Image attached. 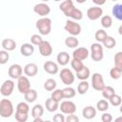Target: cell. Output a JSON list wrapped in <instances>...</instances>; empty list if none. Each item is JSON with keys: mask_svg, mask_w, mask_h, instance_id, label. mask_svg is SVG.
<instances>
[{"mask_svg": "<svg viewBox=\"0 0 122 122\" xmlns=\"http://www.w3.org/2000/svg\"><path fill=\"white\" fill-rule=\"evenodd\" d=\"M51 97L53 100L57 101V102H61V100L64 98V96H63V91L61 89H55V90H53V92L51 94Z\"/></svg>", "mask_w": 122, "mask_h": 122, "instance_id": "obj_38", "label": "cell"}, {"mask_svg": "<svg viewBox=\"0 0 122 122\" xmlns=\"http://www.w3.org/2000/svg\"><path fill=\"white\" fill-rule=\"evenodd\" d=\"M64 14H65L67 17H70V18H71V19H73V20H75V21L81 20V19L83 18V12H82L79 9L75 8L74 6H73L72 8H71L68 11H66Z\"/></svg>", "mask_w": 122, "mask_h": 122, "instance_id": "obj_15", "label": "cell"}, {"mask_svg": "<svg viewBox=\"0 0 122 122\" xmlns=\"http://www.w3.org/2000/svg\"><path fill=\"white\" fill-rule=\"evenodd\" d=\"M115 121H122V116H119V117H117V118L115 119Z\"/></svg>", "mask_w": 122, "mask_h": 122, "instance_id": "obj_53", "label": "cell"}, {"mask_svg": "<svg viewBox=\"0 0 122 122\" xmlns=\"http://www.w3.org/2000/svg\"><path fill=\"white\" fill-rule=\"evenodd\" d=\"M23 71H24V69L19 64H12L9 68L8 74L11 79H18L23 74Z\"/></svg>", "mask_w": 122, "mask_h": 122, "instance_id": "obj_12", "label": "cell"}, {"mask_svg": "<svg viewBox=\"0 0 122 122\" xmlns=\"http://www.w3.org/2000/svg\"><path fill=\"white\" fill-rule=\"evenodd\" d=\"M101 92H102V96L105 99H110L115 93V91L112 86H105Z\"/></svg>", "mask_w": 122, "mask_h": 122, "instance_id": "obj_33", "label": "cell"}, {"mask_svg": "<svg viewBox=\"0 0 122 122\" xmlns=\"http://www.w3.org/2000/svg\"><path fill=\"white\" fill-rule=\"evenodd\" d=\"M73 6H74V4H73L72 0H65V1L61 2V4L59 5V10L65 13V12L68 11L71 8H72Z\"/></svg>", "mask_w": 122, "mask_h": 122, "instance_id": "obj_36", "label": "cell"}, {"mask_svg": "<svg viewBox=\"0 0 122 122\" xmlns=\"http://www.w3.org/2000/svg\"><path fill=\"white\" fill-rule=\"evenodd\" d=\"M121 74H122V71L118 68H116L115 66L113 68L111 69L110 71V76L112 77V79H114V80H117L121 77Z\"/></svg>", "mask_w": 122, "mask_h": 122, "instance_id": "obj_41", "label": "cell"}, {"mask_svg": "<svg viewBox=\"0 0 122 122\" xmlns=\"http://www.w3.org/2000/svg\"><path fill=\"white\" fill-rule=\"evenodd\" d=\"M37 72H38V67L35 63H28L24 67V73L27 76H30V77L35 76Z\"/></svg>", "mask_w": 122, "mask_h": 122, "instance_id": "obj_18", "label": "cell"}, {"mask_svg": "<svg viewBox=\"0 0 122 122\" xmlns=\"http://www.w3.org/2000/svg\"><path fill=\"white\" fill-rule=\"evenodd\" d=\"M111 1H113V2H115V1H118V0H111Z\"/></svg>", "mask_w": 122, "mask_h": 122, "instance_id": "obj_57", "label": "cell"}, {"mask_svg": "<svg viewBox=\"0 0 122 122\" xmlns=\"http://www.w3.org/2000/svg\"><path fill=\"white\" fill-rule=\"evenodd\" d=\"M24 98L28 103H33L37 99V92L33 89H30L26 93H24Z\"/></svg>", "mask_w": 122, "mask_h": 122, "instance_id": "obj_23", "label": "cell"}, {"mask_svg": "<svg viewBox=\"0 0 122 122\" xmlns=\"http://www.w3.org/2000/svg\"><path fill=\"white\" fill-rule=\"evenodd\" d=\"M75 1H76L78 4H83V3H85L87 0H75Z\"/></svg>", "mask_w": 122, "mask_h": 122, "instance_id": "obj_52", "label": "cell"}, {"mask_svg": "<svg viewBox=\"0 0 122 122\" xmlns=\"http://www.w3.org/2000/svg\"><path fill=\"white\" fill-rule=\"evenodd\" d=\"M10 59V54L8 52V51L6 50H2L0 51V64L1 65H4L6 64Z\"/></svg>", "mask_w": 122, "mask_h": 122, "instance_id": "obj_44", "label": "cell"}, {"mask_svg": "<svg viewBox=\"0 0 122 122\" xmlns=\"http://www.w3.org/2000/svg\"><path fill=\"white\" fill-rule=\"evenodd\" d=\"M107 37H108V34H107L106 30H103V29L97 30L95 31V33H94V38H95V40H96L97 42H99V43H103L104 40H105Z\"/></svg>", "mask_w": 122, "mask_h": 122, "instance_id": "obj_28", "label": "cell"}, {"mask_svg": "<svg viewBox=\"0 0 122 122\" xmlns=\"http://www.w3.org/2000/svg\"><path fill=\"white\" fill-rule=\"evenodd\" d=\"M91 57L95 62H99L103 59V57H104L103 46L99 42L92 44V46H91Z\"/></svg>", "mask_w": 122, "mask_h": 122, "instance_id": "obj_3", "label": "cell"}, {"mask_svg": "<svg viewBox=\"0 0 122 122\" xmlns=\"http://www.w3.org/2000/svg\"><path fill=\"white\" fill-rule=\"evenodd\" d=\"M56 60H57V63L61 66H66L67 64H69V62L71 61V57H70V54L67 52V51H60L58 54H57V57H56Z\"/></svg>", "mask_w": 122, "mask_h": 122, "instance_id": "obj_21", "label": "cell"}, {"mask_svg": "<svg viewBox=\"0 0 122 122\" xmlns=\"http://www.w3.org/2000/svg\"><path fill=\"white\" fill-rule=\"evenodd\" d=\"M42 2H48V1H50V0H41Z\"/></svg>", "mask_w": 122, "mask_h": 122, "instance_id": "obj_55", "label": "cell"}, {"mask_svg": "<svg viewBox=\"0 0 122 122\" xmlns=\"http://www.w3.org/2000/svg\"><path fill=\"white\" fill-rule=\"evenodd\" d=\"M14 109H13V105L12 102L10 99H2L0 101V115L4 118H8L10 117L13 114Z\"/></svg>", "mask_w": 122, "mask_h": 122, "instance_id": "obj_2", "label": "cell"}, {"mask_svg": "<svg viewBox=\"0 0 122 122\" xmlns=\"http://www.w3.org/2000/svg\"><path fill=\"white\" fill-rule=\"evenodd\" d=\"M118 33H119L120 35H122V25H120L119 28H118Z\"/></svg>", "mask_w": 122, "mask_h": 122, "instance_id": "obj_51", "label": "cell"}, {"mask_svg": "<svg viewBox=\"0 0 122 122\" xmlns=\"http://www.w3.org/2000/svg\"><path fill=\"white\" fill-rule=\"evenodd\" d=\"M89 50L85 47H77L73 52H72V57L73 58H76V59H79V60H85L89 57Z\"/></svg>", "mask_w": 122, "mask_h": 122, "instance_id": "obj_14", "label": "cell"}, {"mask_svg": "<svg viewBox=\"0 0 122 122\" xmlns=\"http://www.w3.org/2000/svg\"><path fill=\"white\" fill-rule=\"evenodd\" d=\"M66 121L67 122H78L79 118L74 113H71V114H68V116L66 117Z\"/></svg>", "mask_w": 122, "mask_h": 122, "instance_id": "obj_48", "label": "cell"}, {"mask_svg": "<svg viewBox=\"0 0 122 122\" xmlns=\"http://www.w3.org/2000/svg\"><path fill=\"white\" fill-rule=\"evenodd\" d=\"M96 6H102L106 3V0H92Z\"/></svg>", "mask_w": 122, "mask_h": 122, "instance_id": "obj_49", "label": "cell"}, {"mask_svg": "<svg viewBox=\"0 0 122 122\" xmlns=\"http://www.w3.org/2000/svg\"><path fill=\"white\" fill-rule=\"evenodd\" d=\"M53 1H55V2H59V1H61V0H53Z\"/></svg>", "mask_w": 122, "mask_h": 122, "instance_id": "obj_56", "label": "cell"}, {"mask_svg": "<svg viewBox=\"0 0 122 122\" xmlns=\"http://www.w3.org/2000/svg\"><path fill=\"white\" fill-rule=\"evenodd\" d=\"M14 87H15V84L11 79L5 80L3 82V84L1 85L0 92L3 96H10L12 93V92L14 90Z\"/></svg>", "mask_w": 122, "mask_h": 122, "instance_id": "obj_9", "label": "cell"}, {"mask_svg": "<svg viewBox=\"0 0 122 122\" xmlns=\"http://www.w3.org/2000/svg\"><path fill=\"white\" fill-rule=\"evenodd\" d=\"M102 44H103V46H104L106 49L112 50V49H113V48L115 47V45H116V40H115L113 37L108 35V37L104 40V42H103Z\"/></svg>", "mask_w": 122, "mask_h": 122, "instance_id": "obj_35", "label": "cell"}, {"mask_svg": "<svg viewBox=\"0 0 122 122\" xmlns=\"http://www.w3.org/2000/svg\"><path fill=\"white\" fill-rule=\"evenodd\" d=\"M65 45H66L68 48L74 49V48H77V46L79 45V41H78V39L76 38V36L71 35V36H68V37L65 39Z\"/></svg>", "mask_w": 122, "mask_h": 122, "instance_id": "obj_24", "label": "cell"}, {"mask_svg": "<svg viewBox=\"0 0 122 122\" xmlns=\"http://www.w3.org/2000/svg\"><path fill=\"white\" fill-rule=\"evenodd\" d=\"M100 23H101V26L104 29H109L112 26V18L110 15H103L101 17Z\"/></svg>", "mask_w": 122, "mask_h": 122, "instance_id": "obj_34", "label": "cell"}, {"mask_svg": "<svg viewBox=\"0 0 122 122\" xmlns=\"http://www.w3.org/2000/svg\"><path fill=\"white\" fill-rule=\"evenodd\" d=\"M71 66L73 69V71L75 72H77V71H81L83 69L84 64H83L82 60H79V59H76V58L72 57V59L71 60Z\"/></svg>", "mask_w": 122, "mask_h": 122, "instance_id": "obj_32", "label": "cell"}, {"mask_svg": "<svg viewBox=\"0 0 122 122\" xmlns=\"http://www.w3.org/2000/svg\"><path fill=\"white\" fill-rule=\"evenodd\" d=\"M90 75H91L90 69L86 66H84L81 71L76 72V78H78L79 80H87L90 77Z\"/></svg>", "mask_w": 122, "mask_h": 122, "instance_id": "obj_25", "label": "cell"}, {"mask_svg": "<svg viewBox=\"0 0 122 122\" xmlns=\"http://www.w3.org/2000/svg\"><path fill=\"white\" fill-rule=\"evenodd\" d=\"M87 16L90 20L94 21L103 16V10L100 8V6H94L92 8H89L87 10Z\"/></svg>", "mask_w": 122, "mask_h": 122, "instance_id": "obj_8", "label": "cell"}, {"mask_svg": "<svg viewBox=\"0 0 122 122\" xmlns=\"http://www.w3.org/2000/svg\"><path fill=\"white\" fill-rule=\"evenodd\" d=\"M1 46H2L3 50H6L8 51H11L15 50L16 42L13 39H11V38H5V39L2 40Z\"/></svg>", "mask_w": 122, "mask_h": 122, "instance_id": "obj_19", "label": "cell"}, {"mask_svg": "<svg viewBox=\"0 0 122 122\" xmlns=\"http://www.w3.org/2000/svg\"><path fill=\"white\" fill-rule=\"evenodd\" d=\"M45 107L48 112H53L59 109V102H57V101L53 100L51 97H50L45 101Z\"/></svg>", "mask_w": 122, "mask_h": 122, "instance_id": "obj_20", "label": "cell"}, {"mask_svg": "<svg viewBox=\"0 0 122 122\" xmlns=\"http://www.w3.org/2000/svg\"><path fill=\"white\" fill-rule=\"evenodd\" d=\"M59 109L61 110L62 113L71 114L76 112V105L74 102H72L71 100H65L59 104Z\"/></svg>", "mask_w": 122, "mask_h": 122, "instance_id": "obj_7", "label": "cell"}, {"mask_svg": "<svg viewBox=\"0 0 122 122\" xmlns=\"http://www.w3.org/2000/svg\"><path fill=\"white\" fill-rule=\"evenodd\" d=\"M114 66L122 71V51H118L114 54Z\"/></svg>", "mask_w": 122, "mask_h": 122, "instance_id": "obj_42", "label": "cell"}, {"mask_svg": "<svg viewBox=\"0 0 122 122\" xmlns=\"http://www.w3.org/2000/svg\"><path fill=\"white\" fill-rule=\"evenodd\" d=\"M43 69L47 73L51 75H54L59 71L58 65L53 61H46L43 65Z\"/></svg>", "mask_w": 122, "mask_h": 122, "instance_id": "obj_16", "label": "cell"}, {"mask_svg": "<svg viewBox=\"0 0 122 122\" xmlns=\"http://www.w3.org/2000/svg\"><path fill=\"white\" fill-rule=\"evenodd\" d=\"M59 78L61 79V81L67 85V86H71L73 82H74V79H75V76L74 74L72 73V71L70 70V69H67V68H64L60 71L59 72Z\"/></svg>", "mask_w": 122, "mask_h": 122, "instance_id": "obj_5", "label": "cell"}, {"mask_svg": "<svg viewBox=\"0 0 122 122\" xmlns=\"http://www.w3.org/2000/svg\"><path fill=\"white\" fill-rule=\"evenodd\" d=\"M89 88H90V84H89L86 80H81L80 83H79L78 86H77V92H78L79 94L83 95V94H85V93L88 92Z\"/></svg>", "mask_w": 122, "mask_h": 122, "instance_id": "obj_30", "label": "cell"}, {"mask_svg": "<svg viewBox=\"0 0 122 122\" xmlns=\"http://www.w3.org/2000/svg\"><path fill=\"white\" fill-rule=\"evenodd\" d=\"M82 115L86 119H92L96 115V109L92 106H87L82 110Z\"/></svg>", "mask_w": 122, "mask_h": 122, "instance_id": "obj_22", "label": "cell"}, {"mask_svg": "<svg viewBox=\"0 0 122 122\" xmlns=\"http://www.w3.org/2000/svg\"><path fill=\"white\" fill-rule=\"evenodd\" d=\"M16 111L17 112H26V113H29L30 112V106L28 104V102H19L17 105H16Z\"/></svg>", "mask_w": 122, "mask_h": 122, "instance_id": "obj_40", "label": "cell"}, {"mask_svg": "<svg viewBox=\"0 0 122 122\" xmlns=\"http://www.w3.org/2000/svg\"><path fill=\"white\" fill-rule=\"evenodd\" d=\"M43 42V39L41 37V34H32L30 36V43L34 46H39Z\"/></svg>", "mask_w": 122, "mask_h": 122, "instance_id": "obj_45", "label": "cell"}, {"mask_svg": "<svg viewBox=\"0 0 122 122\" xmlns=\"http://www.w3.org/2000/svg\"><path fill=\"white\" fill-rule=\"evenodd\" d=\"M52 120L55 121V122H65L66 121V117L62 113H56L52 117Z\"/></svg>", "mask_w": 122, "mask_h": 122, "instance_id": "obj_46", "label": "cell"}, {"mask_svg": "<svg viewBox=\"0 0 122 122\" xmlns=\"http://www.w3.org/2000/svg\"><path fill=\"white\" fill-rule=\"evenodd\" d=\"M101 120H102V122H112V116L109 112H104L101 115Z\"/></svg>", "mask_w": 122, "mask_h": 122, "instance_id": "obj_47", "label": "cell"}, {"mask_svg": "<svg viewBox=\"0 0 122 122\" xmlns=\"http://www.w3.org/2000/svg\"><path fill=\"white\" fill-rule=\"evenodd\" d=\"M36 29L41 35H48L51 31V19L45 16L36 21Z\"/></svg>", "mask_w": 122, "mask_h": 122, "instance_id": "obj_1", "label": "cell"}, {"mask_svg": "<svg viewBox=\"0 0 122 122\" xmlns=\"http://www.w3.org/2000/svg\"><path fill=\"white\" fill-rule=\"evenodd\" d=\"M33 11L41 17H45L51 12V8L48 4H46V2H41V3L34 5Z\"/></svg>", "mask_w": 122, "mask_h": 122, "instance_id": "obj_11", "label": "cell"}, {"mask_svg": "<svg viewBox=\"0 0 122 122\" xmlns=\"http://www.w3.org/2000/svg\"><path fill=\"white\" fill-rule=\"evenodd\" d=\"M62 91H63V96H64V98H66V99H71V98L74 97L75 94H76L75 90H74L72 87H70V86H68V87L62 89Z\"/></svg>", "mask_w": 122, "mask_h": 122, "instance_id": "obj_31", "label": "cell"}, {"mask_svg": "<svg viewBox=\"0 0 122 122\" xmlns=\"http://www.w3.org/2000/svg\"><path fill=\"white\" fill-rule=\"evenodd\" d=\"M44 114V107L41 104H35L31 109V116L33 118L42 116Z\"/></svg>", "mask_w": 122, "mask_h": 122, "instance_id": "obj_26", "label": "cell"}, {"mask_svg": "<svg viewBox=\"0 0 122 122\" xmlns=\"http://www.w3.org/2000/svg\"><path fill=\"white\" fill-rule=\"evenodd\" d=\"M33 52H34V47L31 43H24L20 47V53L25 57L31 56Z\"/></svg>", "mask_w": 122, "mask_h": 122, "instance_id": "obj_17", "label": "cell"}, {"mask_svg": "<svg viewBox=\"0 0 122 122\" xmlns=\"http://www.w3.org/2000/svg\"><path fill=\"white\" fill-rule=\"evenodd\" d=\"M64 30L69 32L71 35H73V36H77L81 33V26L79 23H76L75 21L73 20H67L66 21V24L64 26Z\"/></svg>", "mask_w": 122, "mask_h": 122, "instance_id": "obj_4", "label": "cell"}, {"mask_svg": "<svg viewBox=\"0 0 122 122\" xmlns=\"http://www.w3.org/2000/svg\"><path fill=\"white\" fill-rule=\"evenodd\" d=\"M112 15L117 19L122 21V4H116L112 9Z\"/></svg>", "mask_w": 122, "mask_h": 122, "instance_id": "obj_27", "label": "cell"}, {"mask_svg": "<svg viewBox=\"0 0 122 122\" xmlns=\"http://www.w3.org/2000/svg\"><path fill=\"white\" fill-rule=\"evenodd\" d=\"M15 120L18 121V122H26L28 120V113L26 112H15Z\"/></svg>", "mask_w": 122, "mask_h": 122, "instance_id": "obj_43", "label": "cell"}, {"mask_svg": "<svg viewBox=\"0 0 122 122\" xmlns=\"http://www.w3.org/2000/svg\"><path fill=\"white\" fill-rule=\"evenodd\" d=\"M33 121H34V122H41V121H43V119L41 118V116H39V117L33 118Z\"/></svg>", "mask_w": 122, "mask_h": 122, "instance_id": "obj_50", "label": "cell"}, {"mask_svg": "<svg viewBox=\"0 0 122 122\" xmlns=\"http://www.w3.org/2000/svg\"><path fill=\"white\" fill-rule=\"evenodd\" d=\"M119 107H120V108H119V111H120V112L122 113V104H121V105H120Z\"/></svg>", "mask_w": 122, "mask_h": 122, "instance_id": "obj_54", "label": "cell"}, {"mask_svg": "<svg viewBox=\"0 0 122 122\" xmlns=\"http://www.w3.org/2000/svg\"><path fill=\"white\" fill-rule=\"evenodd\" d=\"M38 48H39L40 54L44 57H48V56L51 55V53H52V46L51 45V43L49 41L43 40V42L38 46Z\"/></svg>", "mask_w": 122, "mask_h": 122, "instance_id": "obj_13", "label": "cell"}, {"mask_svg": "<svg viewBox=\"0 0 122 122\" xmlns=\"http://www.w3.org/2000/svg\"><path fill=\"white\" fill-rule=\"evenodd\" d=\"M109 101H110V104L112 106H113V107H118V106H120L122 104V98H121V96L119 94H116V93H114L109 99Z\"/></svg>", "mask_w": 122, "mask_h": 122, "instance_id": "obj_39", "label": "cell"}, {"mask_svg": "<svg viewBox=\"0 0 122 122\" xmlns=\"http://www.w3.org/2000/svg\"><path fill=\"white\" fill-rule=\"evenodd\" d=\"M110 108V104L106 99H101L96 103V109L99 112H106Z\"/></svg>", "mask_w": 122, "mask_h": 122, "instance_id": "obj_37", "label": "cell"}, {"mask_svg": "<svg viewBox=\"0 0 122 122\" xmlns=\"http://www.w3.org/2000/svg\"><path fill=\"white\" fill-rule=\"evenodd\" d=\"M56 86H57V83L53 78H49L44 83V89L48 92H52L53 90L56 89Z\"/></svg>", "mask_w": 122, "mask_h": 122, "instance_id": "obj_29", "label": "cell"}, {"mask_svg": "<svg viewBox=\"0 0 122 122\" xmlns=\"http://www.w3.org/2000/svg\"><path fill=\"white\" fill-rule=\"evenodd\" d=\"M105 83H104V79L101 73L99 72H94L92 75V87L93 90L101 92L104 87H105Z\"/></svg>", "mask_w": 122, "mask_h": 122, "instance_id": "obj_6", "label": "cell"}, {"mask_svg": "<svg viewBox=\"0 0 122 122\" xmlns=\"http://www.w3.org/2000/svg\"><path fill=\"white\" fill-rule=\"evenodd\" d=\"M17 89H18V92L22 94L26 93L30 89V83L27 76L21 75L17 79Z\"/></svg>", "mask_w": 122, "mask_h": 122, "instance_id": "obj_10", "label": "cell"}]
</instances>
